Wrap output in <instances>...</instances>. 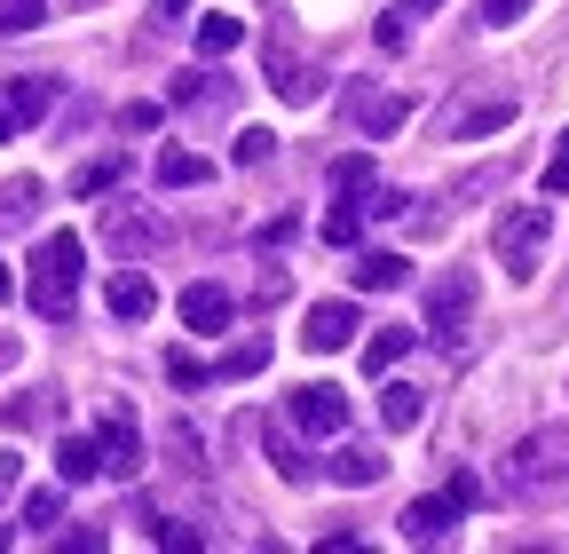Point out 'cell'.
Returning a JSON list of instances; mask_svg holds the SVG:
<instances>
[{
	"mask_svg": "<svg viewBox=\"0 0 569 554\" xmlns=\"http://www.w3.org/2000/svg\"><path fill=\"white\" fill-rule=\"evenodd\" d=\"M230 317H238V301H230L222 286H190V294H182V325H190V333H230Z\"/></svg>",
	"mask_w": 569,
	"mask_h": 554,
	"instance_id": "13",
	"label": "cell"
},
{
	"mask_svg": "<svg viewBox=\"0 0 569 554\" xmlns=\"http://www.w3.org/2000/svg\"><path fill=\"white\" fill-rule=\"evenodd\" d=\"M467 317H475V277H467V269L436 277V294H427V333H436V340H459Z\"/></svg>",
	"mask_w": 569,
	"mask_h": 554,
	"instance_id": "6",
	"label": "cell"
},
{
	"mask_svg": "<svg viewBox=\"0 0 569 554\" xmlns=\"http://www.w3.org/2000/svg\"><path fill=\"white\" fill-rule=\"evenodd\" d=\"M340 119L356 135H372V144H388V135L411 119V96H388V88H365V80H348L340 88Z\"/></svg>",
	"mask_w": 569,
	"mask_h": 554,
	"instance_id": "4",
	"label": "cell"
},
{
	"mask_svg": "<svg viewBox=\"0 0 569 554\" xmlns=\"http://www.w3.org/2000/svg\"><path fill=\"white\" fill-rule=\"evenodd\" d=\"M546 238H553V215H546V206H507V215H498V230H490L498 261H507L515 277H538Z\"/></svg>",
	"mask_w": 569,
	"mask_h": 554,
	"instance_id": "3",
	"label": "cell"
},
{
	"mask_svg": "<svg viewBox=\"0 0 569 554\" xmlns=\"http://www.w3.org/2000/svg\"><path fill=\"white\" fill-rule=\"evenodd\" d=\"M293 428H309V436H340V428H348V396H340L332 380L293 388Z\"/></svg>",
	"mask_w": 569,
	"mask_h": 554,
	"instance_id": "7",
	"label": "cell"
},
{
	"mask_svg": "<svg viewBox=\"0 0 569 554\" xmlns=\"http://www.w3.org/2000/svg\"><path fill=\"white\" fill-rule=\"evenodd\" d=\"M56 475H63V483H96V475H103V444H96V436H63V444H56Z\"/></svg>",
	"mask_w": 569,
	"mask_h": 554,
	"instance_id": "18",
	"label": "cell"
},
{
	"mask_svg": "<svg viewBox=\"0 0 569 554\" xmlns=\"http://www.w3.org/2000/svg\"><path fill=\"white\" fill-rule=\"evenodd\" d=\"M238 40H246V24H238V17H206V24H198V56H230Z\"/></svg>",
	"mask_w": 569,
	"mask_h": 554,
	"instance_id": "25",
	"label": "cell"
},
{
	"mask_svg": "<svg viewBox=\"0 0 569 554\" xmlns=\"http://www.w3.org/2000/svg\"><path fill=\"white\" fill-rule=\"evenodd\" d=\"M159 9H167V17H182V9H190V0H159Z\"/></svg>",
	"mask_w": 569,
	"mask_h": 554,
	"instance_id": "42",
	"label": "cell"
},
{
	"mask_svg": "<svg viewBox=\"0 0 569 554\" xmlns=\"http://www.w3.org/2000/svg\"><path fill=\"white\" fill-rule=\"evenodd\" d=\"M372 175H380V167L356 151V159H340V167H332V190H340V198H365V190H372Z\"/></svg>",
	"mask_w": 569,
	"mask_h": 554,
	"instance_id": "27",
	"label": "cell"
},
{
	"mask_svg": "<svg viewBox=\"0 0 569 554\" xmlns=\"http://www.w3.org/2000/svg\"><path fill=\"white\" fill-rule=\"evenodd\" d=\"M96 444H103V467H111V475H127V483L142 475V428H134V412H127V404L103 412V436H96Z\"/></svg>",
	"mask_w": 569,
	"mask_h": 554,
	"instance_id": "9",
	"label": "cell"
},
{
	"mask_svg": "<svg viewBox=\"0 0 569 554\" xmlns=\"http://www.w3.org/2000/svg\"><path fill=\"white\" fill-rule=\"evenodd\" d=\"M17 483H24V459H17V452H0V499H9Z\"/></svg>",
	"mask_w": 569,
	"mask_h": 554,
	"instance_id": "38",
	"label": "cell"
},
{
	"mask_svg": "<svg viewBox=\"0 0 569 554\" xmlns=\"http://www.w3.org/2000/svg\"><path fill=\"white\" fill-rule=\"evenodd\" d=\"M167 96H174L182 111H198V103H222V80H198V72H182V80H174Z\"/></svg>",
	"mask_w": 569,
	"mask_h": 554,
	"instance_id": "30",
	"label": "cell"
},
{
	"mask_svg": "<svg viewBox=\"0 0 569 554\" xmlns=\"http://www.w3.org/2000/svg\"><path fill=\"white\" fill-rule=\"evenodd\" d=\"M48 103H56V80H48V72H24V80H9V111H17V127L48 119Z\"/></svg>",
	"mask_w": 569,
	"mask_h": 554,
	"instance_id": "20",
	"label": "cell"
},
{
	"mask_svg": "<svg viewBox=\"0 0 569 554\" xmlns=\"http://www.w3.org/2000/svg\"><path fill=\"white\" fill-rule=\"evenodd\" d=\"M103 238H111L119 254H151L167 230H159L151 215H134V206H111V215H103Z\"/></svg>",
	"mask_w": 569,
	"mask_h": 554,
	"instance_id": "15",
	"label": "cell"
},
{
	"mask_svg": "<svg viewBox=\"0 0 569 554\" xmlns=\"http://www.w3.org/2000/svg\"><path fill=\"white\" fill-rule=\"evenodd\" d=\"M48 24V0H0V40L9 32H40Z\"/></svg>",
	"mask_w": 569,
	"mask_h": 554,
	"instance_id": "26",
	"label": "cell"
},
{
	"mask_svg": "<svg viewBox=\"0 0 569 554\" xmlns=\"http://www.w3.org/2000/svg\"><path fill=\"white\" fill-rule=\"evenodd\" d=\"M0 301H9V261H0Z\"/></svg>",
	"mask_w": 569,
	"mask_h": 554,
	"instance_id": "44",
	"label": "cell"
},
{
	"mask_svg": "<svg viewBox=\"0 0 569 554\" xmlns=\"http://www.w3.org/2000/svg\"><path fill=\"white\" fill-rule=\"evenodd\" d=\"M230 159H238V167H269V159H277V135H269V127H246Z\"/></svg>",
	"mask_w": 569,
	"mask_h": 554,
	"instance_id": "29",
	"label": "cell"
},
{
	"mask_svg": "<svg viewBox=\"0 0 569 554\" xmlns=\"http://www.w3.org/2000/svg\"><path fill=\"white\" fill-rule=\"evenodd\" d=\"M411 340H419L411 325H380V333L365 340V373H372V380H388V365H403V357H411Z\"/></svg>",
	"mask_w": 569,
	"mask_h": 554,
	"instance_id": "17",
	"label": "cell"
},
{
	"mask_svg": "<svg viewBox=\"0 0 569 554\" xmlns=\"http://www.w3.org/2000/svg\"><path fill=\"white\" fill-rule=\"evenodd\" d=\"M356 286H365V294H396V286H411V261L403 254H356Z\"/></svg>",
	"mask_w": 569,
	"mask_h": 554,
	"instance_id": "19",
	"label": "cell"
},
{
	"mask_svg": "<svg viewBox=\"0 0 569 554\" xmlns=\"http://www.w3.org/2000/svg\"><path fill=\"white\" fill-rule=\"evenodd\" d=\"M32 206H40V182H32V175H17L9 190H0V222H24Z\"/></svg>",
	"mask_w": 569,
	"mask_h": 554,
	"instance_id": "28",
	"label": "cell"
},
{
	"mask_svg": "<svg viewBox=\"0 0 569 554\" xmlns=\"http://www.w3.org/2000/svg\"><path fill=\"white\" fill-rule=\"evenodd\" d=\"M348 340H356V301H317L301 317V349L309 357H332V349H348Z\"/></svg>",
	"mask_w": 569,
	"mask_h": 554,
	"instance_id": "8",
	"label": "cell"
},
{
	"mask_svg": "<svg viewBox=\"0 0 569 554\" xmlns=\"http://www.w3.org/2000/svg\"><path fill=\"white\" fill-rule=\"evenodd\" d=\"M119 175H127V151H111V159H88L80 175H71V198H103Z\"/></svg>",
	"mask_w": 569,
	"mask_h": 554,
	"instance_id": "21",
	"label": "cell"
},
{
	"mask_svg": "<svg viewBox=\"0 0 569 554\" xmlns=\"http://www.w3.org/2000/svg\"><path fill=\"white\" fill-rule=\"evenodd\" d=\"M403 9H443V0H403Z\"/></svg>",
	"mask_w": 569,
	"mask_h": 554,
	"instance_id": "43",
	"label": "cell"
},
{
	"mask_svg": "<svg viewBox=\"0 0 569 554\" xmlns=\"http://www.w3.org/2000/svg\"><path fill=\"white\" fill-rule=\"evenodd\" d=\"M48 412H56V404H48V388H40V396H17V404H9V428H40Z\"/></svg>",
	"mask_w": 569,
	"mask_h": 554,
	"instance_id": "32",
	"label": "cell"
},
{
	"mask_svg": "<svg viewBox=\"0 0 569 554\" xmlns=\"http://www.w3.org/2000/svg\"><path fill=\"white\" fill-rule=\"evenodd\" d=\"M9 135H17V111H9V96H0V144H9Z\"/></svg>",
	"mask_w": 569,
	"mask_h": 554,
	"instance_id": "40",
	"label": "cell"
},
{
	"mask_svg": "<svg viewBox=\"0 0 569 554\" xmlns=\"http://www.w3.org/2000/svg\"><path fill=\"white\" fill-rule=\"evenodd\" d=\"M261 63H269V88L284 96V103H317V72L293 56V40H284V24H269V48H261Z\"/></svg>",
	"mask_w": 569,
	"mask_h": 554,
	"instance_id": "5",
	"label": "cell"
},
{
	"mask_svg": "<svg viewBox=\"0 0 569 554\" xmlns=\"http://www.w3.org/2000/svg\"><path fill=\"white\" fill-rule=\"evenodd\" d=\"M159 546L167 554H190V546H206V531L198 523H159Z\"/></svg>",
	"mask_w": 569,
	"mask_h": 554,
	"instance_id": "34",
	"label": "cell"
},
{
	"mask_svg": "<svg viewBox=\"0 0 569 554\" xmlns=\"http://www.w3.org/2000/svg\"><path fill=\"white\" fill-rule=\"evenodd\" d=\"M80 269H88V246L71 238V230H48V238L32 246V286H24V301H32L48 325H63L71 309H80Z\"/></svg>",
	"mask_w": 569,
	"mask_h": 554,
	"instance_id": "1",
	"label": "cell"
},
{
	"mask_svg": "<svg viewBox=\"0 0 569 554\" xmlns=\"http://www.w3.org/2000/svg\"><path fill=\"white\" fill-rule=\"evenodd\" d=\"M206 175H213V167H206L198 151H159V182H167V190H190V182H206Z\"/></svg>",
	"mask_w": 569,
	"mask_h": 554,
	"instance_id": "23",
	"label": "cell"
},
{
	"mask_svg": "<svg viewBox=\"0 0 569 554\" xmlns=\"http://www.w3.org/2000/svg\"><path fill=\"white\" fill-rule=\"evenodd\" d=\"M546 198H569V151H561V159L546 167Z\"/></svg>",
	"mask_w": 569,
	"mask_h": 554,
	"instance_id": "39",
	"label": "cell"
},
{
	"mask_svg": "<svg viewBox=\"0 0 569 554\" xmlns=\"http://www.w3.org/2000/svg\"><path fill=\"white\" fill-rule=\"evenodd\" d=\"M467 515V499L459 492H436V499H411L403 507V538L411 546H436V538H451V523Z\"/></svg>",
	"mask_w": 569,
	"mask_h": 554,
	"instance_id": "10",
	"label": "cell"
},
{
	"mask_svg": "<svg viewBox=\"0 0 569 554\" xmlns=\"http://www.w3.org/2000/svg\"><path fill=\"white\" fill-rule=\"evenodd\" d=\"M507 492L515 499H553L569 492V428H538L507 452Z\"/></svg>",
	"mask_w": 569,
	"mask_h": 554,
	"instance_id": "2",
	"label": "cell"
},
{
	"mask_svg": "<svg viewBox=\"0 0 569 554\" xmlns=\"http://www.w3.org/2000/svg\"><path fill=\"white\" fill-rule=\"evenodd\" d=\"M167 380H174V388H198V380H206V365H198L190 349H174V357H167Z\"/></svg>",
	"mask_w": 569,
	"mask_h": 554,
	"instance_id": "35",
	"label": "cell"
},
{
	"mask_svg": "<svg viewBox=\"0 0 569 554\" xmlns=\"http://www.w3.org/2000/svg\"><path fill=\"white\" fill-rule=\"evenodd\" d=\"M56 515H63L56 492H32V499H24V523H32V531H56Z\"/></svg>",
	"mask_w": 569,
	"mask_h": 554,
	"instance_id": "33",
	"label": "cell"
},
{
	"mask_svg": "<svg viewBox=\"0 0 569 554\" xmlns=\"http://www.w3.org/2000/svg\"><path fill=\"white\" fill-rule=\"evenodd\" d=\"M71 9H80V17H88V9H103V0H71Z\"/></svg>",
	"mask_w": 569,
	"mask_h": 554,
	"instance_id": "45",
	"label": "cell"
},
{
	"mask_svg": "<svg viewBox=\"0 0 569 554\" xmlns=\"http://www.w3.org/2000/svg\"><path fill=\"white\" fill-rule=\"evenodd\" d=\"M419 412H427V388H411V380H388V388H380V428H388V436L419 428Z\"/></svg>",
	"mask_w": 569,
	"mask_h": 554,
	"instance_id": "16",
	"label": "cell"
},
{
	"mask_svg": "<svg viewBox=\"0 0 569 554\" xmlns=\"http://www.w3.org/2000/svg\"><path fill=\"white\" fill-rule=\"evenodd\" d=\"M0 365H17V340H9V333H0Z\"/></svg>",
	"mask_w": 569,
	"mask_h": 554,
	"instance_id": "41",
	"label": "cell"
},
{
	"mask_svg": "<svg viewBox=\"0 0 569 554\" xmlns=\"http://www.w3.org/2000/svg\"><path fill=\"white\" fill-rule=\"evenodd\" d=\"M522 9H530V0H482V24L507 32V24H522Z\"/></svg>",
	"mask_w": 569,
	"mask_h": 554,
	"instance_id": "36",
	"label": "cell"
},
{
	"mask_svg": "<svg viewBox=\"0 0 569 554\" xmlns=\"http://www.w3.org/2000/svg\"><path fill=\"white\" fill-rule=\"evenodd\" d=\"M119 127H127V135H151V127H159V103H127Z\"/></svg>",
	"mask_w": 569,
	"mask_h": 554,
	"instance_id": "37",
	"label": "cell"
},
{
	"mask_svg": "<svg viewBox=\"0 0 569 554\" xmlns=\"http://www.w3.org/2000/svg\"><path fill=\"white\" fill-rule=\"evenodd\" d=\"M356 230H365V206H332L325 215V246H356Z\"/></svg>",
	"mask_w": 569,
	"mask_h": 554,
	"instance_id": "31",
	"label": "cell"
},
{
	"mask_svg": "<svg viewBox=\"0 0 569 554\" xmlns=\"http://www.w3.org/2000/svg\"><path fill=\"white\" fill-rule=\"evenodd\" d=\"M151 309H159V286H151L142 269H119V277H111V317H119V325H142Z\"/></svg>",
	"mask_w": 569,
	"mask_h": 554,
	"instance_id": "14",
	"label": "cell"
},
{
	"mask_svg": "<svg viewBox=\"0 0 569 554\" xmlns=\"http://www.w3.org/2000/svg\"><path fill=\"white\" fill-rule=\"evenodd\" d=\"M269 365V340H246V349H230L222 365H206V380H253Z\"/></svg>",
	"mask_w": 569,
	"mask_h": 554,
	"instance_id": "22",
	"label": "cell"
},
{
	"mask_svg": "<svg viewBox=\"0 0 569 554\" xmlns=\"http://www.w3.org/2000/svg\"><path fill=\"white\" fill-rule=\"evenodd\" d=\"M325 475L340 483V492H365V483H380V475H388V459H380L372 444H340V452L325 459Z\"/></svg>",
	"mask_w": 569,
	"mask_h": 554,
	"instance_id": "12",
	"label": "cell"
},
{
	"mask_svg": "<svg viewBox=\"0 0 569 554\" xmlns=\"http://www.w3.org/2000/svg\"><path fill=\"white\" fill-rule=\"evenodd\" d=\"M561 151H569V127H561Z\"/></svg>",
	"mask_w": 569,
	"mask_h": 554,
	"instance_id": "46",
	"label": "cell"
},
{
	"mask_svg": "<svg viewBox=\"0 0 569 554\" xmlns=\"http://www.w3.org/2000/svg\"><path fill=\"white\" fill-rule=\"evenodd\" d=\"M498 127H515V96H490V103L443 111V144H475V135H498Z\"/></svg>",
	"mask_w": 569,
	"mask_h": 554,
	"instance_id": "11",
	"label": "cell"
},
{
	"mask_svg": "<svg viewBox=\"0 0 569 554\" xmlns=\"http://www.w3.org/2000/svg\"><path fill=\"white\" fill-rule=\"evenodd\" d=\"M246 436H261V421H246ZM261 444H269V467H277L284 483H309V459H301L293 444H284V436H261Z\"/></svg>",
	"mask_w": 569,
	"mask_h": 554,
	"instance_id": "24",
	"label": "cell"
}]
</instances>
